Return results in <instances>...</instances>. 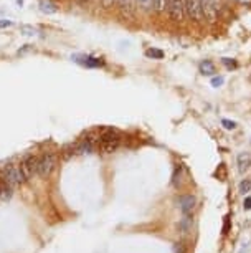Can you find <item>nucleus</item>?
<instances>
[{
    "mask_svg": "<svg viewBox=\"0 0 251 253\" xmlns=\"http://www.w3.org/2000/svg\"><path fill=\"white\" fill-rule=\"evenodd\" d=\"M119 144H121V136H119V132L114 129H106L98 139V147L103 152H106V154L114 152L117 147H119Z\"/></svg>",
    "mask_w": 251,
    "mask_h": 253,
    "instance_id": "f257e3e1",
    "label": "nucleus"
},
{
    "mask_svg": "<svg viewBox=\"0 0 251 253\" xmlns=\"http://www.w3.org/2000/svg\"><path fill=\"white\" fill-rule=\"evenodd\" d=\"M220 0H202L203 18L208 23H216L220 15Z\"/></svg>",
    "mask_w": 251,
    "mask_h": 253,
    "instance_id": "f03ea898",
    "label": "nucleus"
},
{
    "mask_svg": "<svg viewBox=\"0 0 251 253\" xmlns=\"http://www.w3.org/2000/svg\"><path fill=\"white\" fill-rule=\"evenodd\" d=\"M185 3V17L193 23H202L203 18V10H202V0H183Z\"/></svg>",
    "mask_w": 251,
    "mask_h": 253,
    "instance_id": "7ed1b4c3",
    "label": "nucleus"
},
{
    "mask_svg": "<svg viewBox=\"0 0 251 253\" xmlns=\"http://www.w3.org/2000/svg\"><path fill=\"white\" fill-rule=\"evenodd\" d=\"M167 12L172 22L182 23L185 18V3L183 0H167Z\"/></svg>",
    "mask_w": 251,
    "mask_h": 253,
    "instance_id": "20e7f679",
    "label": "nucleus"
},
{
    "mask_svg": "<svg viewBox=\"0 0 251 253\" xmlns=\"http://www.w3.org/2000/svg\"><path fill=\"white\" fill-rule=\"evenodd\" d=\"M2 175L5 177V180L12 185V187H17V185H20L23 180H25V177H23V174L20 170V167L15 166V164H8V166L3 167Z\"/></svg>",
    "mask_w": 251,
    "mask_h": 253,
    "instance_id": "39448f33",
    "label": "nucleus"
},
{
    "mask_svg": "<svg viewBox=\"0 0 251 253\" xmlns=\"http://www.w3.org/2000/svg\"><path fill=\"white\" fill-rule=\"evenodd\" d=\"M55 166H56V159L55 154H51V152H45L43 156L38 157V174L41 177H46V175L53 172Z\"/></svg>",
    "mask_w": 251,
    "mask_h": 253,
    "instance_id": "423d86ee",
    "label": "nucleus"
},
{
    "mask_svg": "<svg viewBox=\"0 0 251 253\" xmlns=\"http://www.w3.org/2000/svg\"><path fill=\"white\" fill-rule=\"evenodd\" d=\"M20 170H22V174H23V177H25V180L33 177L35 174H38V157L33 156V154L27 156L25 159L22 161Z\"/></svg>",
    "mask_w": 251,
    "mask_h": 253,
    "instance_id": "0eeeda50",
    "label": "nucleus"
},
{
    "mask_svg": "<svg viewBox=\"0 0 251 253\" xmlns=\"http://www.w3.org/2000/svg\"><path fill=\"white\" fill-rule=\"evenodd\" d=\"M73 60L79 65L86 66V68H99V66L104 65L103 58H94V56H89V55H76Z\"/></svg>",
    "mask_w": 251,
    "mask_h": 253,
    "instance_id": "6e6552de",
    "label": "nucleus"
},
{
    "mask_svg": "<svg viewBox=\"0 0 251 253\" xmlns=\"http://www.w3.org/2000/svg\"><path fill=\"white\" fill-rule=\"evenodd\" d=\"M96 146H98L96 139H93V137H84V139L74 144V149H76V154H89Z\"/></svg>",
    "mask_w": 251,
    "mask_h": 253,
    "instance_id": "1a4fd4ad",
    "label": "nucleus"
},
{
    "mask_svg": "<svg viewBox=\"0 0 251 253\" xmlns=\"http://www.w3.org/2000/svg\"><path fill=\"white\" fill-rule=\"evenodd\" d=\"M195 202H197V199L193 197V195H182V197L179 199V204H180V209L183 213H190L193 207H195Z\"/></svg>",
    "mask_w": 251,
    "mask_h": 253,
    "instance_id": "9d476101",
    "label": "nucleus"
},
{
    "mask_svg": "<svg viewBox=\"0 0 251 253\" xmlns=\"http://www.w3.org/2000/svg\"><path fill=\"white\" fill-rule=\"evenodd\" d=\"M236 162H238V169L240 172H245L251 167V156L248 152H240L238 157H236Z\"/></svg>",
    "mask_w": 251,
    "mask_h": 253,
    "instance_id": "9b49d317",
    "label": "nucleus"
},
{
    "mask_svg": "<svg viewBox=\"0 0 251 253\" xmlns=\"http://www.w3.org/2000/svg\"><path fill=\"white\" fill-rule=\"evenodd\" d=\"M12 197V185L7 182L3 175H0V200H8Z\"/></svg>",
    "mask_w": 251,
    "mask_h": 253,
    "instance_id": "f8f14e48",
    "label": "nucleus"
},
{
    "mask_svg": "<svg viewBox=\"0 0 251 253\" xmlns=\"http://www.w3.org/2000/svg\"><path fill=\"white\" fill-rule=\"evenodd\" d=\"M40 10L46 13V15H51V13H56L58 12V5L53 2V0H40Z\"/></svg>",
    "mask_w": 251,
    "mask_h": 253,
    "instance_id": "ddd939ff",
    "label": "nucleus"
},
{
    "mask_svg": "<svg viewBox=\"0 0 251 253\" xmlns=\"http://www.w3.org/2000/svg\"><path fill=\"white\" fill-rule=\"evenodd\" d=\"M200 73L205 75V76H213V75L216 73L215 63H213V61H210V60L202 61V63H200Z\"/></svg>",
    "mask_w": 251,
    "mask_h": 253,
    "instance_id": "4468645a",
    "label": "nucleus"
},
{
    "mask_svg": "<svg viewBox=\"0 0 251 253\" xmlns=\"http://www.w3.org/2000/svg\"><path fill=\"white\" fill-rule=\"evenodd\" d=\"M192 225H193V220H192V217L188 215V213H183V218L180 220V230L183 233H187V232H190L192 230Z\"/></svg>",
    "mask_w": 251,
    "mask_h": 253,
    "instance_id": "2eb2a0df",
    "label": "nucleus"
},
{
    "mask_svg": "<svg viewBox=\"0 0 251 253\" xmlns=\"http://www.w3.org/2000/svg\"><path fill=\"white\" fill-rule=\"evenodd\" d=\"M167 8V0H152V10L155 13H164Z\"/></svg>",
    "mask_w": 251,
    "mask_h": 253,
    "instance_id": "dca6fc26",
    "label": "nucleus"
},
{
    "mask_svg": "<svg viewBox=\"0 0 251 253\" xmlns=\"http://www.w3.org/2000/svg\"><path fill=\"white\" fill-rule=\"evenodd\" d=\"M145 56H149V58H155V60H162L164 58V51L157 50V48H149L147 51H145Z\"/></svg>",
    "mask_w": 251,
    "mask_h": 253,
    "instance_id": "f3484780",
    "label": "nucleus"
},
{
    "mask_svg": "<svg viewBox=\"0 0 251 253\" xmlns=\"http://www.w3.org/2000/svg\"><path fill=\"white\" fill-rule=\"evenodd\" d=\"M180 177H182V166L177 164V167H175V172H174V179H172L175 187H179V185H180Z\"/></svg>",
    "mask_w": 251,
    "mask_h": 253,
    "instance_id": "a211bd4d",
    "label": "nucleus"
},
{
    "mask_svg": "<svg viewBox=\"0 0 251 253\" xmlns=\"http://www.w3.org/2000/svg\"><path fill=\"white\" fill-rule=\"evenodd\" d=\"M136 2L142 10H150L152 8V0H136Z\"/></svg>",
    "mask_w": 251,
    "mask_h": 253,
    "instance_id": "6ab92c4d",
    "label": "nucleus"
},
{
    "mask_svg": "<svg viewBox=\"0 0 251 253\" xmlns=\"http://www.w3.org/2000/svg\"><path fill=\"white\" fill-rule=\"evenodd\" d=\"M73 154H76V149H74V146L71 144V146H66L65 149H63V159H70Z\"/></svg>",
    "mask_w": 251,
    "mask_h": 253,
    "instance_id": "aec40b11",
    "label": "nucleus"
},
{
    "mask_svg": "<svg viewBox=\"0 0 251 253\" xmlns=\"http://www.w3.org/2000/svg\"><path fill=\"white\" fill-rule=\"evenodd\" d=\"M215 175H216V177H218L220 180H225V179H226V167H225V164H220V166H218V169H216Z\"/></svg>",
    "mask_w": 251,
    "mask_h": 253,
    "instance_id": "412c9836",
    "label": "nucleus"
},
{
    "mask_svg": "<svg viewBox=\"0 0 251 253\" xmlns=\"http://www.w3.org/2000/svg\"><path fill=\"white\" fill-rule=\"evenodd\" d=\"M250 189H251V182H250L248 179H245L243 182L240 184V192L245 195V194H248V192H250Z\"/></svg>",
    "mask_w": 251,
    "mask_h": 253,
    "instance_id": "4be33fe9",
    "label": "nucleus"
},
{
    "mask_svg": "<svg viewBox=\"0 0 251 253\" xmlns=\"http://www.w3.org/2000/svg\"><path fill=\"white\" fill-rule=\"evenodd\" d=\"M116 2L122 10H129V8H132V0H116Z\"/></svg>",
    "mask_w": 251,
    "mask_h": 253,
    "instance_id": "5701e85b",
    "label": "nucleus"
},
{
    "mask_svg": "<svg viewBox=\"0 0 251 253\" xmlns=\"http://www.w3.org/2000/svg\"><path fill=\"white\" fill-rule=\"evenodd\" d=\"M20 30L23 32V35H27V37H33V35H36V30L33 27H28V25H22Z\"/></svg>",
    "mask_w": 251,
    "mask_h": 253,
    "instance_id": "b1692460",
    "label": "nucleus"
},
{
    "mask_svg": "<svg viewBox=\"0 0 251 253\" xmlns=\"http://www.w3.org/2000/svg\"><path fill=\"white\" fill-rule=\"evenodd\" d=\"M221 124H223V127H225V129H228V131L236 129V123L235 121H228V119H223V121H221Z\"/></svg>",
    "mask_w": 251,
    "mask_h": 253,
    "instance_id": "393cba45",
    "label": "nucleus"
},
{
    "mask_svg": "<svg viewBox=\"0 0 251 253\" xmlns=\"http://www.w3.org/2000/svg\"><path fill=\"white\" fill-rule=\"evenodd\" d=\"M225 83V80H223V76H213L212 78V84L215 88H218V86H221V84Z\"/></svg>",
    "mask_w": 251,
    "mask_h": 253,
    "instance_id": "a878e982",
    "label": "nucleus"
},
{
    "mask_svg": "<svg viewBox=\"0 0 251 253\" xmlns=\"http://www.w3.org/2000/svg\"><path fill=\"white\" fill-rule=\"evenodd\" d=\"M174 250H175V253H185V252H187V245H185V243H183V242H180V243H175Z\"/></svg>",
    "mask_w": 251,
    "mask_h": 253,
    "instance_id": "bb28decb",
    "label": "nucleus"
},
{
    "mask_svg": "<svg viewBox=\"0 0 251 253\" xmlns=\"http://www.w3.org/2000/svg\"><path fill=\"white\" fill-rule=\"evenodd\" d=\"M230 227H231V223H230V215H226V217H225V222H223V233H225V235L230 232Z\"/></svg>",
    "mask_w": 251,
    "mask_h": 253,
    "instance_id": "cd10ccee",
    "label": "nucleus"
},
{
    "mask_svg": "<svg viewBox=\"0 0 251 253\" xmlns=\"http://www.w3.org/2000/svg\"><path fill=\"white\" fill-rule=\"evenodd\" d=\"M221 61H223V65H226V66H228V68H236V61H233V60H230V58H223Z\"/></svg>",
    "mask_w": 251,
    "mask_h": 253,
    "instance_id": "c85d7f7f",
    "label": "nucleus"
},
{
    "mask_svg": "<svg viewBox=\"0 0 251 253\" xmlns=\"http://www.w3.org/2000/svg\"><path fill=\"white\" fill-rule=\"evenodd\" d=\"M12 22L10 20H0V28H5V27H10Z\"/></svg>",
    "mask_w": 251,
    "mask_h": 253,
    "instance_id": "c756f323",
    "label": "nucleus"
},
{
    "mask_svg": "<svg viewBox=\"0 0 251 253\" xmlns=\"http://www.w3.org/2000/svg\"><path fill=\"white\" fill-rule=\"evenodd\" d=\"M114 2H116V0H103V5L106 7V8H109Z\"/></svg>",
    "mask_w": 251,
    "mask_h": 253,
    "instance_id": "7c9ffc66",
    "label": "nucleus"
},
{
    "mask_svg": "<svg viewBox=\"0 0 251 253\" xmlns=\"http://www.w3.org/2000/svg\"><path fill=\"white\" fill-rule=\"evenodd\" d=\"M245 209H246V210H250V209H251V197H246V199H245Z\"/></svg>",
    "mask_w": 251,
    "mask_h": 253,
    "instance_id": "2f4dec72",
    "label": "nucleus"
},
{
    "mask_svg": "<svg viewBox=\"0 0 251 253\" xmlns=\"http://www.w3.org/2000/svg\"><path fill=\"white\" fill-rule=\"evenodd\" d=\"M236 2H240V3H245V5H248V3H251V0H236Z\"/></svg>",
    "mask_w": 251,
    "mask_h": 253,
    "instance_id": "473e14b6",
    "label": "nucleus"
},
{
    "mask_svg": "<svg viewBox=\"0 0 251 253\" xmlns=\"http://www.w3.org/2000/svg\"><path fill=\"white\" fill-rule=\"evenodd\" d=\"M76 2H79V3H88L89 0H76Z\"/></svg>",
    "mask_w": 251,
    "mask_h": 253,
    "instance_id": "72a5a7b5",
    "label": "nucleus"
}]
</instances>
